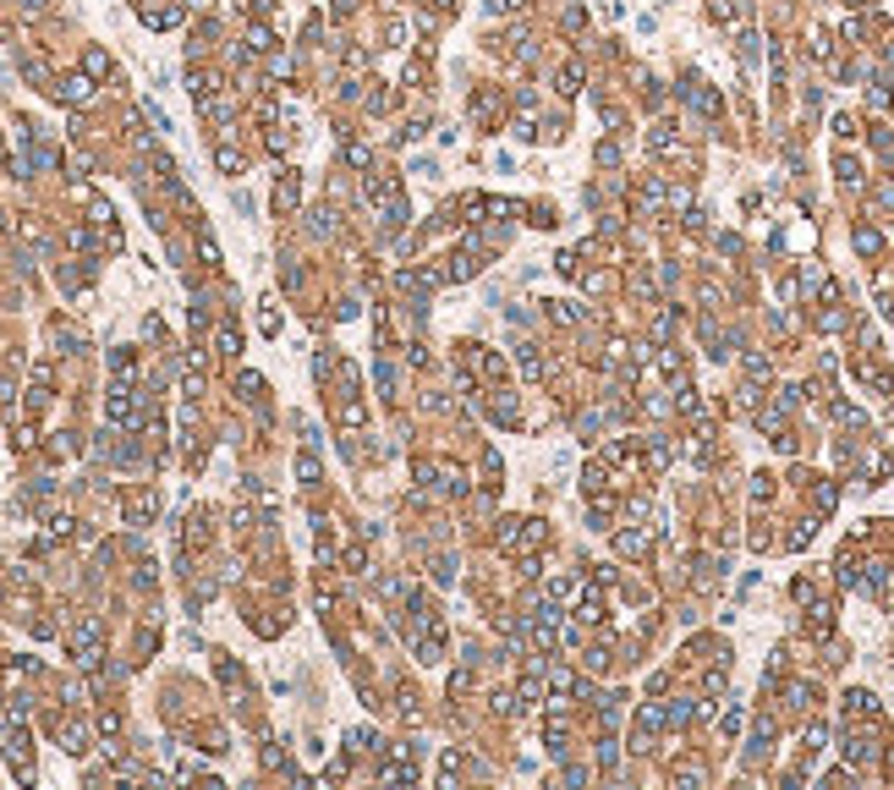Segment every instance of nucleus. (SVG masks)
Wrapping results in <instances>:
<instances>
[{"instance_id": "obj_1", "label": "nucleus", "mask_w": 894, "mask_h": 790, "mask_svg": "<svg viewBox=\"0 0 894 790\" xmlns=\"http://www.w3.org/2000/svg\"><path fill=\"white\" fill-rule=\"evenodd\" d=\"M104 417H110L116 428H138V401H132V390H126V384H116V390H110Z\"/></svg>"}, {"instance_id": "obj_2", "label": "nucleus", "mask_w": 894, "mask_h": 790, "mask_svg": "<svg viewBox=\"0 0 894 790\" xmlns=\"http://www.w3.org/2000/svg\"><path fill=\"white\" fill-rule=\"evenodd\" d=\"M72 653H77V664H83V669H94L104 659V653H99V625H94V621H83L77 631H72Z\"/></svg>"}, {"instance_id": "obj_3", "label": "nucleus", "mask_w": 894, "mask_h": 790, "mask_svg": "<svg viewBox=\"0 0 894 790\" xmlns=\"http://www.w3.org/2000/svg\"><path fill=\"white\" fill-rule=\"evenodd\" d=\"M659 725H664V708H659V703H642V713H637V747H647Z\"/></svg>"}, {"instance_id": "obj_4", "label": "nucleus", "mask_w": 894, "mask_h": 790, "mask_svg": "<svg viewBox=\"0 0 894 790\" xmlns=\"http://www.w3.org/2000/svg\"><path fill=\"white\" fill-rule=\"evenodd\" d=\"M61 747L72 752V757H83V752H88V730H83V725H72V719H66V725H61Z\"/></svg>"}, {"instance_id": "obj_5", "label": "nucleus", "mask_w": 894, "mask_h": 790, "mask_svg": "<svg viewBox=\"0 0 894 790\" xmlns=\"http://www.w3.org/2000/svg\"><path fill=\"white\" fill-rule=\"evenodd\" d=\"M61 99H66V104H88V99H94V83H88V77H66V83H61Z\"/></svg>"}, {"instance_id": "obj_6", "label": "nucleus", "mask_w": 894, "mask_h": 790, "mask_svg": "<svg viewBox=\"0 0 894 790\" xmlns=\"http://www.w3.org/2000/svg\"><path fill=\"white\" fill-rule=\"evenodd\" d=\"M549 691H554V697H571V691H576V675H571V669H554V675H549Z\"/></svg>"}, {"instance_id": "obj_7", "label": "nucleus", "mask_w": 894, "mask_h": 790, "mask_svg": "<svg viewBox=\"0 0 894 790\" xmlns=\"http://www.w3.org/2000/svg\"><path fill=\"white\" fill-rule=\"evenodd\" d=\"M521 374H527V379H543V357L532 352V346H521Z\"/></svg>"}, {"instance_id": "obj_8", "label": "nucleus", "mask_w": 894, "mask_h": 790, "mask_svg": "<svg viewBox=\"0 0 894 790\" xmlns=\"http://www.w3.org/2000/svg\"><path fill=\"white\" fill-rule=\"evenodd\" d=\"M434 582H439V587L456 582V560H450V555H439V560H434Z\"/></svg>"}, {"instance_id": "obj_9", "label": "nucleus", "mask_w": 894, "mask_h": 790, "mask_svg": "<svg viewBox=\"0 0 894 790\" xmlns=\"http://www.w3.org/2000/svg\"><path fill=\"white\" fill-rule=\"evenodd\" d=\"M647 549V533H620V555H642Z\"/></svg>"}, {"instance_id": "obj_10", "label": "nucleus", "mask_w": 894, "mask_h": 790, "mask_svg": "<svg viewBox=\"0 0 894 790\" xmlns=\"http://www.w3.org/2000/svg\"><path fill=\"white\" fill-rule=\"evenodd\" d=\"M856 247H861V252H878L883 242H878V230H867V226H861V230H856Z\"/></svg>"}, {"instance_id": "obj_11", "label": "nucleus", "mask_w": 894, "mask_h": 790, "mask_svg": "<svg viewBox=\"0 0 894 790\" xmlns=\"http://www.w3.org/2000/svg\"><path fill=\"white\" fill-rule=\"evenodd\" d=\"M296 478H302V483H313V478H318V461H313V456H302V461H296Z\"/></svg>"}, {"instance_id": "obj_12", "label": "nucleus", "mask_w": 894, "mask_h": 790, "mask_svg": "<svg viewBox=\"0 0 894 790\" xmlns=\"http://www.w3.org/2000/svg\"><path fill=\"white\" fill-rule=\"evenodd\" d=\"M274 204H280V208H291V204H296V182H280V192H274Z\"/></svg>"}, {"instance_id": "obj_13", "label": "nucleus", "mask_w": 894, "mask_h": 790, "mask_svg": "<svg viewBox=\"0 0 894 790\" xmlns=\"http://www.w3.org/2000/svg\"><path fill=\"white\" fill-rule=\"evenodd\" d=\"M549 752H554V757L565 752V725H549Z\"/></svg>"}, {"instance_id": "obj_14", "label": "nucleus", "mask_w": 894, "mask_h": 790, "mask_svg": "<svg viewBox=\"0 0 894 790\" xmlns=\"http://www.w3.org/2000/svg\"><path fill=\"white\" fill-rule=\"evenodd\" d=\"M247 50H269V28H252V33H247Z\"/></svg>"}, {"instance_id": "obj_15", "label": "nucleus", "mask_w": 894, "mask_h": 790, "mask_svg": "<svg viewBox=\"0 0 894 790\" xmlns=\"http://www.w3.org/2000/svg\"><path fill=\"white\" fill-rule=\"evenodd\" d=\"M22 6H28V11H39V6H44V0H22Z\"/></svg>"}]
</instances>
